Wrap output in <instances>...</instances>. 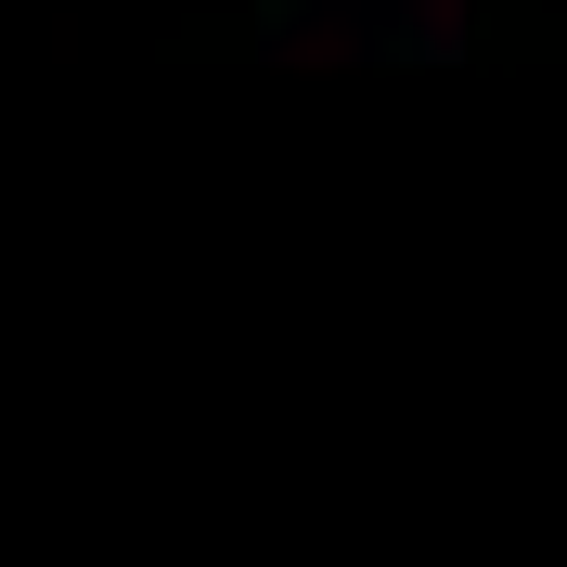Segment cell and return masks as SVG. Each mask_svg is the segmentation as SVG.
I'll use <instances>...</instances> for the list:
<instances>
[{"label":"cell","instance_id":"6da1fadb","mask_svg":"<svg viewBox=\"0 0 567 567\" xmlns=\"http://www.w3.org/2000/svg\"><path fill=\"white\" fill-rule=\"evenodd\" d=\"M374 65H400V78L477 65V0H374Z\"/></svg>","mask_w":567,"mask_h":567}]
</instances>
